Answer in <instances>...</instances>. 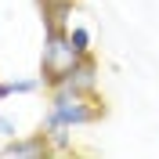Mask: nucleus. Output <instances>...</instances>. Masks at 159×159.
Returning a JSON list of instances; mask_svg holds the SVG:
<instances>
[{
  "instance_id": "f257e3e1",
  "label": "nucleus",
  "mask_w": 159,
  "mask_h": 159,
  "mask_svg": "<svg viewBox=\"0 0 159 159\" xmlns=\"http://www.w3.org/2000/svg\"><path fill=\"white\" fill-rule=\"evenodd\" d=\"M105 116V105L98 101V94H72V90H51V105L43 116V134L51 138L54 156L69 152V130L72 127H90Z\"/></svg>"
},
{
  "instance_id": "f03ea898",
  "label": "nucleus",
  "mask_w": 159,
  "mask_h": 159,
  "mask_svg": "<svg viewBox=\"0 0 159 159\" xmlns=\"http://www.w3.org/2000/svg\"><path fill=\"white\" fill-rule=\"evenodd\" d=\"M80 58L83 54H76V47L69 43L65 29H47L43 33V54H40V80H43V87L54 90Z\"/></svg>"
},
{
  "instance_id": "7ed1b4c3",
  "label": "nucleus",
  "mask_w": 159,
  "mask_h": 159,
  "mask_svg": "<svg viewBox=\"0 0 159 159\" xmlns=\"http://www.w3.org/2000/svg\"><path fill=\"white\" fill-rule=\"evenodd\" d=\"M54 90H72V94H98V61L90 58V54H83V58H80L76 65L65 72V80H61Z\"/></svg>"
},
{
  "instance_id": "20e7f679",
  "label": "nucleus",
  "mask_w": 159,
  "mask_h": 159,
  "mask_svg": "<svg viewBox=\"0 0 159 159\" xmlns=\"http://www.w3.org/2000/svg\"><path fill=\"white\" fill-rule=\"evenodd\" d=\"M4 159H43V156H54L51 148V138L40 130V134H29V138H11L4 148H0Z\"/></svg>"
},
{
  "instance_id": "39448f33",
  "label": "nucleus",
  "mask_w": 159,
  "mask_h": 159,
  "mask_svg": "<svg viewBox=\"0 0 159 159\" xmlns=\"http://www.w3.org/2000/svg\"><path fill=\"white\" fill-rule=\"evenodd\" d=\"M40 11H43V25L47 29H69V11H72V0H36Z\"/></svg>"
},
{
  "instance_id": "423d86ee",
  "label": "nucleus",
  "mask_w": 159,
  "mask_h": 159,
  "mask_svg": "<svg viewBox=\"0 0 159 159\" xmlns=\"http://www.w3.org/2000/svg\"><path fill=\"white\" fill-rule=\"evenodd\" d=\"M69 43L76 47V54H90V29L87 25H69Z\"/></svg>"
},
{
  "instance_id": "0eeeda50",
  "label": "nucleus",
  "mask_w": 159,
  "mask_h": 159,
  "mask_svg": "<svg viewBox=\"0 0 159 159\" xmlns=\"http://www.w3.org/2000/svg\"><path fill=\"white\" fill-rule=\"evenodd\" d=\"M43 87V80L33 76V80H11V94H33V90Z\"/></svg>"
},
{
  "instance_id": "6e6552de",
  "label": "nucleus",
  "mask_w": 159,
  "mask_h": 159,
  "mask_svg": "<svg viewBox=\"0 0 159 159\" xmlns=\"http://www.w3.org/2000/svg\"><path fill=\"white\" fill-rule=\"evenodd\" d=\"M0 138H15V123L7 116H0Z\"/></svg>"
},
{
  "instance_id": "1a4fd4ad",
  "label": "nucleus",
  "mask_w": 159,
  "mask_h": 159,
  "mask_svg": "<svg viewBox=\"0 0 159 159\" xmlns=\"http://www.w3.org/2000/svg\"><path fill=\"white\" fill-rule=\"evenodd\" d=\"M4 98H11V83H0V101Z\"/></svg>"
}]
</instances>
